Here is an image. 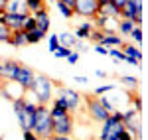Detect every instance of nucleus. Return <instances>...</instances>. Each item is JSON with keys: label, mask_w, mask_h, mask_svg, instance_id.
<instances>
[{"label": "nucleus", "mask_w": 148, "mask_h": 140, "mask_svg": "<svg viewBox=\"0 0 148 140\" xmlns=\"http://www.w3.org/2000/svg\"><path fill=\"white\" fill-rule=\"evenodd\" d=\"M0 65H2V59H0Z\"/></svg>", "instance_id": "nucleus-46"}, {"label": "nucleus", "mask_w": 148, "mask_h": 140, "mask_svg": "<svg viewBox=\"0 0 148 140\" xmlns=\"http://www.w3.org/2000/svg\"><path fill=\"white\" fill-rule=\"evenodd\" d=\"M109 55L114 57V59H121V61H125V59H126V55L121 51V49H109Z\"/></svg>", "instance_id": "nucleus-32"}, {"label": "nucleus", "mask_w": 148, "mask_h": 140, "mask_svg": "<svg viewBox=\"0 0 148 140\" xmlns=\"http://www.w3.org/2000/svg\"><path fill=\"white\" fill-rule=\"evenodd\" d=\"M44 32H40V30H32V32H28V44H38V42H42L44 40Z\"/></svg>", "instance_id": "nucleus-21"}, {"label": "nucleus", "mask_w": 148, "mask_h": 140, "mask_svg": "<svg viewBox=\"0 0 148 140\" xmlns=\"http://www.w3.org/2000/svg\"><path fill=\"white\" fill-rule=\"evenodd\" d=\"M128 4H130L138 14H142V10H144V8H142V0H128Z\"/></svg>", "instance_id": "nucleus-33"}, {"label": "nucleus", "mask_w": 148, "mask_h": 140, "mask_svg": "<svg viewBox=\"0 0 148 140\" xmlns=\"http://www.w3.org/2000/svg\"><path fill=\"white\" fill-rule=\"evenodd\" d=\"M95 75H97V77H105L107 73H105V71H103V69H97V71H95Z\"/></svg>", "instance_id": "nucleus-42"}, {"label": "nucleus", "mask_w": 148, "mask_h": 140, "mask_svg": "<svg viewBox=\"0 0 148 140\" xmlns=\"http://www.w3.org/2000/svg\"><path fill=\"white\" fill-rule=\"evenodd\" d=\"M75 81H79V83H87V77H83V75H79V77H75Z\"/></svg>", "instance_id": "nucleus-43"}, {"label": "nucleus", "mask_w": 148, "mask_h": 140, "mask_svg": "<svg viewBox=\"0 0 148 140\" xmlns=\"http://www.w3.org/2000/svg\"><path fill=\"white\" fill-rule=\"evenodd\" d=\"M97 14L105 16L107 20H109V18H121V8H116L113 2H109V4H103V6H99V12H97Z\"/></svg>", "instance_id": "nucleus-16"}, {"label": "nucleus", "mask_w": 148, "mask_h": 140, "mask_svg": "<svg viewBox=\"0 0 148 140\" xmlns=\"http://www.w3.org/2000/svg\"><path fill=\"white\" fill-rule=\"evenodd\" d=\"M49 140H71V138H69V136H59V134H53Z\"/></svg>", "instance_id": "nucleus-40"}, {"label": "nucleus", "mask_w": 148, "mask_h": 140, "mask_svg": "<svg viewBox=\"0 0 148 140\" xmlns=\"http://www.w3.org/2000/svg\"><path fill=\"white\" fill-rule=\"evenodd\" d=\"M132 28H134V24L130 22V20H123V18H121V22H119V30H121V34L128 36L130 32H132Z\"/></svg>", "instance_id": "nucleus-22"}, {"label": "nucleus", "mask_w": 148, "mask_h": 140, "mask_svg": "<svg viewBox=\"0 0 148 140\" xmlns=\"http://www.w3.org/2000/svg\"><path fill=\"white\" fill-rule=\"evenodd\" d=\"M44 2H56V0H44Z\"/></svg>", "instance_id": "nucleus-45"}, {"label": "nucleus", "mask_w": 148, "mask_h": 140, "mask_svg": "<svg viewBox=\"0 0 148 140\" xmlns=\"http://www.w3.org/2000/svg\"><path fill=\"white\" fill-rule=\"evenodd\" d=\"M79 61V51H71L67 55V63H71V65H75Z\"/></svg>", "instance_id": "nucleus-34"}, {"label": "nucleus", "mask_w": 148, "mask_h": 140, "mask_svg": "<svg viewBox=\"0 0 148 140\" xmlns=\"http://www.w3.org/2000/svg\"><path fill=\"white\" fill-rule=\"evenodd\" d=\"M14 103V113H16V117H18V120H20V126H22V130L26 132V130H32V122H34V111L36 107L30 105L24 97H20V99H16V101H12Z\"/></svg>", "instance_id": "nucleus-4"}, {"label": "nucleus", "mask_w": 148, "mask_h": 140, "mask_svg": "<svg viewBox=\"0 0 148 140\" xmlns=\"http://www.w3.org/2000/svg\"><path fill=\"white\" fill-rule=\"evenodd\" d=\"M6 4H8V0H0V12L6 10Z\"/></svg>", "instance_id": "nucleus-41"}, {"label": "nucleus", "mask_w": 148, "mask_h": 140, "mask_svg": "<svg viewBox=\"0 0 148 140\" xmlns=\"http://www.w3.org/2000/svg\"><path fill=\"white\" fill-rule=\"evenodd\" d=\"M111 2H113V4L116 6V8H121V10H123V6H125V4L128 2V0H111Z\"/></svg>", "instance_id": "nucleus-38"}, {"label": "nucleus", "mask_w": 148, "mask_h": 140, "mask_svg": "<svg viewBox=\"0 0 148 140\" xmlns=\"http://www.w3.org/2000/svg\"><path fill=\"white\" fill-rule=\"evenodd\" d=\"M93 28H95V26H93V22H85V24H81L79 28L75 30V34H73V36H75L77 40H89Z\"/></svg>", "instance_id": "nucleus-17"}, {"label": "nucleus", "mask_w": 148, "mask_h": 140, "mask_svg": "<svg viewBox=\"0 0 148 140\" xmlns=\"http://www.w3.org/2000/svg\"><path fill=\"white\" fill-rule=\"evenodd\" d=\"M57 42H59V46H61V47H67V49L73 51V47L77 46L79 40L71 34V32H61V34H57Z\"/></svg>", "instance_id": "nucleus-15"}, {"label": "nucleus", "mask_w": 148, "mask_h": 140, "mask_svg": "<svg viewBox=\"0 0 148 140\" xmlns=\"http://www.w3.org/2000/svg\"><path fill=\"white\" fill-rule=\"evenodd\" d=\"M121 83L126 85V87H136L138 79H136V77H132V75H123V77H121Z\"/></svg>", "instance_id": "nucleus-24"}, {"label": "nucleus", "mask_w": 148, "mask_h": 140, "mask_svg": "<svg viewBox=\"0 0 148 140\" xmlns=\"http://www.w3.org/2000/svg\"><path fill=\"white\" fill-rule=\"evenodd\" d=\"M8 38H10V30L0 22V42H8Z\"/></svg>", "instance_id": "nucleus-30"}, {"label": "nucleus", "mask_w": 148, "mask_h": 140, "mask_svg": "<svg viewBox=\"0 0 148 140\" xmlns=\"http://www.w3.org/2000/svg\"><path fill=\"white\" fill-rule=\"evenodd\" d=\"M24 20H26V16L8 14V12H4V16H2V24H4L10 32H18V30H22V28H24Z\"/></svg>", "instance_id": "nucleus-11"}, {"label": "nucleus", "mask_w": 148, "mask_h": 140, "mask_svg": "<svg viewBox=\"0 0 148 140\" xmlns=\"http://www.w3.org/2000/svg\"><path fill=\"white\" fill-rule=\"evenodd\" d=\"M103 30H97V28H93V32L91 36H89V40H93V42H97V44H101V40H103Z\"/></svg>", "instance_id": "nucleus-28"}, {"label": "nucleus", "mask_w": 148, "mask_h": 140, "mask_svg": "<svg viewBox=\"0 0 148 140\" xmlns=\"http://www.w3.org/2000/svg\"><path fill=\"white\" fill-rule=\"evenodd\" d=\"M121 51L125 53L126 57H132V59H136L138 63L142 61V51H140V49H136V47H134V46H128V44H125Z\"/></svg>", "instance_id": "nucleus-18"}, {"label": "nucleus", "mask_w": 148, "mask_h": 140, "mask_svg": "<svg viewBox=\"0 0 148 140\" xmlns=\"http://www.w3.org/2000/svg\"><path fill=\"white\" fill-rule=\"evenodd\" d=\"M114 87L113 85H103V87H97V89H95V97H101V95H105V93H109V91H113Z\"/></svg>", "instance_id": "nucleus-29"}, {"label": "nucleus", "mask_w": 148, "mask_h": 140, "mask_svg": "<svg viewBox=\"0 0 148 140\" xmlns=\"http://www.w3.org/2000/svg\"><path fill=\"white\" fill-rule=\"evenodd\" d=\"M32 132L40 140H49L53 136L51 128V118H49V109L47 105H38L34 111V122H32Z\"/></svg>", "instance_id": "nucleus-2"}, {"label": "nucleus", "mask_w": 148, "mask_h": 140, "mask_svg": "<svg viewBox=\"0 0 148 140\" xmlns=\"http://www.w3.org/2000/svg\"><path fill=\"white\" fill-rule=\"evenodd\" d=\"M24 32L28 34V32H32V30H36V22H34V18L32 16H26V20H24V28H22Z\"/></svg>", "instance_id": "nucleus-26"}, {"label": "nucleus", "mask_w": 148, "mask_h": 140, "mask_svg": "<svg viewBox=\"0 0 148 140\" xmlns=\"http://www.w3.org/2000/svg\"><path fill=\"white\" fill-rule=\"evenodd\" d=\"M34 75H36L34 69H30L28 65H22V63H20V67H18V71H16V75H14V79H12V81L18 83L24 91H26V89H30V87H32Z\"/></svg>", "instance_id": "nucleus-9"}, {"label": "nucleus", "mask_w": 148, "mask_h": 140, "mask_svg": "<svg viewBox=\"0 0 148 140\" xmlns=\"http://www.w3.org/2000/svg\"><path fill=\"white\" fill-rule=\"evenodd\" d=\"M56 2H61V4H65V6H69V8H73L77 0H56Z\"/></svg>", "instance_id": "nucleus-39"}, {"label": "nucleus", "mask_w": 148, "mask_h": 140, "mask_svg": "<svg viewBox=\"0 0 148 140\" xmlns=\"http://www.w3.org/2000/svg\"><path fill=\"white\" fill-rule=\"evenodd\" d=\"M123 42H121V38L116 34H105L103 36V40H101V44H97V46H107V49H109V46H121Z\"/></svg>", "instance_id": "nucleus-19"}, {"label": "nucleus", "mask_w": 148, "mask_h": 140, "mask_svg": "<svg viewBox=\"0 0 148 140\" xmlns=\"http://www.w3.org/2000/svg\"><path fill=\"white\" fill-rule=\"evenodd\" d=\"M44 0H26V6H28V12H38L40 8H44Z\"/></svg>", "instance_id": "nucleus-23"}, {"label": "nucleus", "mask_w": 148, "mask_h": 140, "mask_svg": "<svg viewBox=\"0 0 148 140\" xmlns=\"http://www.w3.org/2000/svg\"><path fill=\"white\" fill-rule=\"evenodd\" d=\"M85 103H87V113H89V117H91L93 120H97V122H105V120L109 118V113H107V109L101 105L99 97H95V95H87V97H85Z\"/></svg>", "instance_id": "nucleus-6"}, {"label": "nucleus", "mask_w": 148, "mask_h": 140, "mask_svg": "<svg viewBox=\"0 0 148 140\" xmlns=\"http://www.w3.org/2000/svg\"><path fill=\"white\" fill-rule=\"evenodd\" d=\"M57 99L65 105L69 113H73V111H77L81 107V101H83V97H81L77 91H73V89H69V87H63V85H59V91H57Z\"/></svg>", "instance_id": "nucleus-5"}, {"label": "nucleus", "mask_w": 148, "mask_h": 140, "mask_svg": "<svg viewBox=\"0 0 148 140\" xmlns=\"http://www.w3.org/2000/svg\"><path fill=\"white\" fill-rule=\"evenodd\" d=\"M57 47H59V42H57V34H51L49 36V42H47V49L53 53Z\"/></svg>", "instance_id": "nucleus-27"}, {"label": "nucleus", "mask_w": 148, "mask_h": 140, "mask_svg": "<svg viewBox=\"0 0 148 140\" xmlns=\"http://www.w3.org/2000/svg\"><path fill=\"white\" fill-rule=\"evenodd\" d=\"M109 2H111V0H99V4H101V6H103V4H109Z\"/></svg>", "instance_id": "nucleus-44"}, {"label": "nucleus", "mask_w": 148, "mask_h": 140, "mask_svg": "<svg viewBox=\"0 0 148 140\" xmlns=\"http://www.w3.org/2000/svg\"><path fill=\"white\" fill-rule=\"evenodd\" d=\"M93 49H95L97 53H101V55H109V49H107V47H103V46H95Z\"/></svg>", "instance_id": "nucleus-36"}, {"label": "nucleus", "mask_w": 148, "mask_h": 140, "mask_svg": "<svg viewBox=\"0 0 148 140\" xmlns=\"http://www.w3.org/2000/svg\"><path fill=\"white\" fill-rule=\"evenodd\" d=\"M119 140H134V138H132V136H130V134H128L126 130H123V132L119 134Z\"/></svg>", "instance_id": "nucleus-37"}, {"label": "nucleus", "mask_w": 148, "mask_h": 140, "mask_svg": "<svg viewBox=\"0 0 148 140\" xmlns=\"http://www.w3.org/2000/svg\"><path fill=\"white\" fill-rule=\"evenodd\" d=\"M69 53H71V49H67V47H57L56 51H53V55H56V57H67Z\"/></svg>", "instance_id": "nucleus-31"}, {"label": "nucleus", "mask_w": 148, "mask_h": 140, "mask_svg": "<svg viewBox=\"0 0 148 140\" xmlns=\"http://www.w3.org/2000/svg\"><path fill=\"white\" fill-rule=\"evenodd\" d=\"M6 44H10L14 47H24V46H30L28 44V34L24 32V30H18V32H10V38H8V42Z\"/></svg>", "instance_id": "nucleus-14"}, {"label": "nucleus", "mask_w": 148, "mask_h": 140, "mask_svg": "<svg viewBox=\"0 0 148 140\" xmlns=\"http://www.w3.org/2000/svg\"><path fill=\"white\" fill-rule=\"evenodd\" d=\"M18 67H20V61H16V59H4L2 65H0V77L4 81H12L14 75H16V71H18Z\"/></svg>", "instance_id": "nucleus-10"}, {"label": "nucleus", "mask_w": 148, "mask_h": 140, "mask_svg": "<svg viewBox=\"0 0 148 140\" xmlns=\"http://www.w3.org/2000/svg\"><path fill=\"white\" fill-rule=\"evenodd\" d=\"M24 140H40V138L36 136L32 130H26V132H24Z\"/></svg>", "instance_id": "nucleus-35"}, {"label": "nucleus", "mask_w": 148, "mask_h": 140, "mask_svg": "<svg viewBox=\"0 0 148 140\" xmlns=\"http://www.w3.org/2000/svg\"><path fill=\"white\" fill-rule=\"evenodd\" d=\"M30 91L36 95L38 99V105H47L51 101V95H53V81L47 77V75H42V73H36L34 81H32V87Z\"/></svg>", "instance_id": "nucleus-3"}, {"label": "nucleus", "mask_w": 148, "mask_h": 140, "mask_svg": "<svg viewBox=\"0 0 148 140\" xmlns=\"http://www.w3.org/2000/svg\"><path fill=\"white\" fill-rule=\"evenodd\" d=\"M125 130V124L121 120H114V118H107L103 122V128H101V136L99 140H119V134Z\"/></svg>", "instance_id": "nucleus-7"}, {"label": "nucleus", "mask_w": 148, "mask_h": 140, "mask_svg": "<svg viewBox=\"0 0 148 140\" xmlns=\"http://www.w3.org/2000/svg\"><path fill=\"white\" fill-rule=\"evenodd\" d=\"M99 0H77L73 6V14L83 16V18H95L99 12Z\"/></svg>", "instance_id": "nucleus-8"}, {"label": "nucleus", "mask_w": 148, "mask_h": 140, "mask_svg": "<svg viewBox=\"0 0 148 140\" xmlns=\"http://www.w3.org/2000/svg\"><path fill=\"white\" fill-rule=\"evenodd\" d=\"M6 12L8 14H18V16H30L28 6H26V0H8Z\"/></svg>", "instance_id": "nucleus-13"}, {"label": "nucleus", "mask_w": 148, "mask_h": 140, "mask_svg": "<svg viewBox=\"0 0 148 140\" xmlns=\"http://www.w3.org/2000/svg\"><path fill=\"white\" fill-rule=\"evenodd\" d=\"M34 22H36V30H40V32H44L46 34L47 30H49V14H47V8H40L38 12H34Z\"/></svg>", "instance_id": "nucleus-12"}, {"label": "nucleus", "mask_w": 148, "mask_h": 140, "mask_svg": "<svg viewBox=\"0 0 148 140\" xmlns=\"http://www.w3.org/2000/svg\"><path fill=\"white\" fill-rule=\"evenodd\" d=\"M49 118H51L53 134H59V136H69L71 134V130H73V118H71V113L65 109V105L59 99H56L53 107L49 109Z\"/></svg>", "instance_id": "nucleus-1"}, {"label": "nucleus", "mask_w": 148, "mask_h": 140, "mask_svg": "<svg viewBox=\"0 0 148 140\" xmlns=\"http://www.w3.org/2000/svg\"><path fill=\"white\" fill-rule=\"evenodd\" d=\"M56 6H57V10L61 12V16L65 18V20H71L75 14H73V8H69V6H65V4H61V2H56Z\"/></svg>", "instance_id": "nucleus-20"}, {"label": "nucleus", "mask_w": 148, "mask_h": 140, "mask_svg": "<svg viewBox=\"0 0 148 140\" xmlns=\"http://www.w3.org/2000/svg\"><path fill=\"white\" fill-rule=\"evenodd\" d=\"M128 36H130V38H132L134 42H138V44H140V42L144 40V36H142V30H140V26H134V28H132V32H130Z\"/></svg>", "instance_id": "nucleus-25"}]
</instances>
